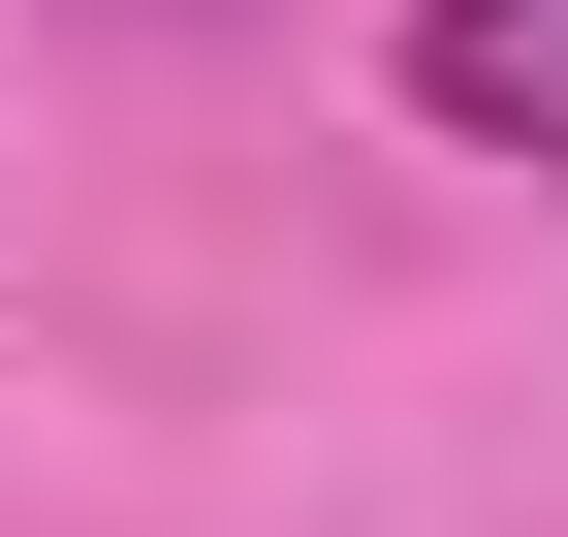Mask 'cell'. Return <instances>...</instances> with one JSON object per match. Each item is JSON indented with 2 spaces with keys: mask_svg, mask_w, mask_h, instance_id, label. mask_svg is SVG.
Segmentation results:
<instances>
[{
  "mask_svg": "<svg viewBox=\"0 0 568 537\" xmlns=\"http://www.w3.org/2000/svg\"><path fill=\"white\" fill-rule=\"evenodd\" d=\"M410 95L474 159H568V0H410Z\"/></svg>",
  "mask_w": 568,
  "mask_h": 537,
  "instance_id": "obj_1",
  "label": "cell"
}]
</instances>
